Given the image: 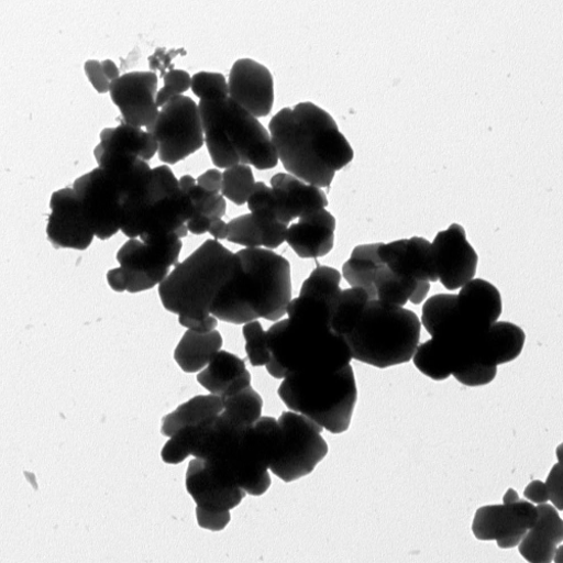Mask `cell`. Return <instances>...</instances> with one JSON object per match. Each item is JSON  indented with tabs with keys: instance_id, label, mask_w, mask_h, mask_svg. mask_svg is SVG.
Wrapping results in <instances>:
<instances>
[{
	"instance_id": "cell-1",
	"label": "cell",
	"mask_w": 563,
	"mask_h": 563,
	"mask_svg": "<svg viewBox=\"0 0 563 563\" xmlns=\"http://www.w3.org/2000/svg\"><path fill=\"white\" fill-rule=\"evenodd\" d=\"M287 314L288 319L266 332L271 361L265 367L273 378L332 374L351 364V350L345 339L333 331L328 303L299 296L290 302Z\"/></svg>"
},
{
	"instance_id": "cell-2",
	"label": "cell",
	"mask_w": 563,
	"mask_h": 563,
	"mask_svg": "<svg viewBox=\"0 0 563 563\" xmlns=\"http://www.w3.org/2000/svg\"><path fill=\"white\" fill-rule=\"evenodd\" d=\"M275 151L286 170L301 180L330 187L354 152L333 117L311 102L282 109L268 124Z\"/></svg>"
},
{
	"instance_id": "cell-3",
	"label": "cell",
	"mask_w": 563,
	"mask_h": 563,
	"mask_svg": "<svg viewBox=\"0 0 563 563\" xmlns=\"http://www.w3.org/2000/svg\"><path fill=\"white\" fill-rule=\"evenodd\" d=\"M236 254L240 267L216 299L211 314L234 324L284 318L292 301L289 261L266 249H244Z\"/></svg>"
},
{
	"instance_id": "cell-4",
	"label": "cell",
	"mask_w": 563,
	"mask_h": 563,
	"mask_svg": "<svg viewBox=\"0 0 563 563\" xmlns=\"http://www.w3.org/2000/svg\"><path fill=\"white\" fill-rule=\"evenodd\" d=\"M239 267L238 254L218 241H207L158 286L164 308L177 314L179 324L187 330L214 331L218 319L211 314L212 306Z\"/></svg>"
},
{
	"instance_id": "cell-5",
	"label": "cell",
	"mask_w": 563,
	"mask_h": 563,
	"mask_svg": "<svg viewBox=\"0 0 563 563\" xmlns=\"http://www.w3.org/2000/svg\"><path fill=\"white\" fill-rule=\"evenodd\" d=\"M153 181V168L147 162L124 159L80 176L73 189L96 238L108 241L146 202Z\"/></svg>"
},
{
	"instance_id": "cell-6",
	"label": "cell",
	"mask_w": 563,
	"mask_h": 563,
	"mask_svg": "<svg viewBox=\"0 0 563 563\" xmlns=\"http://www.w3.org/2000/svg\"><path fill=\"white\" fill-rule=\"evenodd\" d=\"M205 143L211 161L219 169L238 165L258 170L275 168L278 156L269 131L230 98L201 100Z\"/></svg>"
},
{
	"instance_id": "cell-7",
	"label": "cell",
	"mask_w": 563,
	"mask_h": 563,
	"mask_svg": "<svg viewBox=\"0 0 563 563\" xmlns=\"http://www.w3.org/2000/svg\"><path fill=\"white\" fill-rule=\"evenodd\" d=\"M420 334L421 323L413 311L368 300L344 339L353 360L388 368L412 360Z\"/></svg>"
},
{
	"instance_id": "cell-8",
	"label": "cell",
	"mask_w": 563,
	"mask_h": 563,
	"mask_svg": "<svg viewBox=\"0 0 563 563\" xmlns=\"http://www.w3.org/2000/svg\"><path fill=\"white\" fill-rule=\"evenodd\" d=\"M278 397L295 412L303 415L334 435L349 431L357 401L352 365L324 375H291L277 390Z\"/></svg>"
},
{
	"instance_id": "cell-9",
	"label": "cell",
	"mask_w": 563,
	"mask_h": 563,
	"mask_svg": "<svg viewBox=\"0 0 563 563\" xmlns=\"http://www.w3.org/2000/svg\"><path fill=\"white\" fill-rule=\"evenodd\" d=\"M154 181L147 201L139 208L122 228L130 240L159 243L173 236L185 239L186 223L195 213L194 205L179 186L169 166L153 169Z\"/></svg>"
},
{
	"instance_id": "cell-10",
	"label": "cell",
	"mask_w": 563,
	"mask_h": 563,
	"mask_svg": "<svg viewBox=\"0 0 563 563\" xmlns=\"http://www.w3.org/2000/svg\"><path fill=\"white\" fill-rule=\"evenodd\" d=\"M181 240L173 236L159 243L129 240L118 252L120 267L108 272L107 278L115 292L140 294L154 289L178 264Z\"/></svg>"
},
{
	"instance_id": "cell-11",
	"label": "cell",
	"mask_w": 563,
	"mask_h": 563,
	"mask_svg": "<svg viewBox=\"0 0 563 563\" xmlns=\"http://www.w3.org/2000/svg\"><path fill=\"white\" fill-rule=\"evenodd\" d=\"M277 421L284 444L269 472L290 484L312 474L330 448L321 437L323 430L303 415L286 411Z\"/></svg>"
},
{
	"instance_id": "cell-12",
	"label": "cell",
	"mask_w": 563,
	"mask_h": 563,
	"mask_svg": "<svg viewBox=\"0 0 563 563\" xmlns=\"http://www.w3.org/2000/svg\"><path fill=\"white\" fill-rule=\"evenodd\" d=\"M158 143L159 161L175 165L200 151L205 132L199 104L191 98H173L159 110L155 123L147 129Z\"/></svg>"
},
{
	"instance_id": "cell-13",
	"label": "cell",
	"mask_w": 563,
	"mask_h": 563,
	"mask_svg": "<svg viewBox=\"0 0 563 563\" xmlns=\"http://www.w3.org/2000/svg\"><path fill=\"white\" fill-rule=\"evenodd\" d=\"M284 438L278 421L261 417L242 435L239 444V486L247 495L260 497L272 485L269 467L280 454Z\"/></svg>"
},
{
	"instance_id": "cell-14",
	"label": "cell",
	"mask_w": 563,
	"mask_h": 563,
	"mask_svg": "<svg viewBox=\"0 0 563 563\" xmlns=\"http://www.w3.org/2000/svg\"><path fill=\"white\" fill-rule=\"evenodd\" d=\"M539 519L537 506L522 498L501 505L481 507L475 515L473 533L479 541H496L500 549L519 547Z\"/></svg>"
},
{
	"instance_id": "cell-15",
	"label": "cell",
	"mask_w": 563,
	"mask_h": 563,
	"mask_svg": "<svg viewBox=\"0 0 563 563\" xmlns=\"http://www.w3.org/2000/svg\"><path fill=\"white\" fill-rule=\"evenodd\" d=\"M158 77L153 71L121 75L110 87V96L123 122L150 129L158 118Z\"/></svg>"
},
{
	"instance_id": "cell-16",
	"label": "cell",
	"mask_w": 563,
	"mask_h": 563,
	"mask_svg": "<svg viewBox=\"0 0 563 563\" xmlns=\"http://www.w3.org/2000/svg\"><path fill=\"white\" fill-rule=\"evenodd\" d=\"M439 282L449 291L461 289L476 277L479 257L462 225L451 224L432 243Z\"/></svg>"
},
{
	"instance_id": "cell-17",
	"label": "cell",
	"mask_w": 563,
	"mask_h": 563,
	"mask_svg": "<svg viewBox=\"0 0 563 563\" xmlns=\"http://www.w3.org/2000/svg\"><path fill=\"white\" fill-rule=\"evenodd\" d=\"M52 213L46 236L55 249L86 251L96 239L88 225L76 192L70 187L56 191L51 201Z\"/></svg>"
},
{
	"instance_id": "cell-18",
	"label": "cell",
	"mask_w": 563,
	"mask_h": 563,
	"mask_svg": "<svg viewBox=\"0 0 563 563\" xmlns=\"http://www.w3.org/2000/svg\"><path fill=\"white\" fill-rule=\"evenodd\" d=\"M229 98L255 118L267 117L274 106V79L271 71L253 59L233 64L229 79Z\"/></svg>"
},
{
	"instance_id": "cell-19",
	"label": "cell",
	"mask_w": 563,
	"mask_h": 563,
	"mask_svg": "<svg viewBox=\"0 0 563 563\" xmlns=\"http://www.w3.org/2000/svg\"><path fill=\"white\" fill-rule=\"evenodd\" d=\"M100 139V144L93 150V157L99 166L118 159H140L148 163L159 150L151 132L123 121L115 128L104 129Z\"/></svg>"
},
{
	"instance_id": "cell-20",
	"label": "cell",
	"mask_w": 563,
	"mask_h": 563,
	"mask_svg": "<svg viewBox=\"0 0 563 563\" xmlns=\"http://www.w3.org/2000/svg\"><path fill=\"white\" fill-rule=\"evenodd\" d=\"M379 256L395 274L431 284L439 282L432 243L424 239L396 241L380 244Z\"/></svg>"
},
{
	"instance_id": "cell-21",
	"label": "cell",
	"mask_w": 563,
	"mask_h": 563,
	"mask_svg": "<svg viewBox=\"0 0 563 563\" xmlns=\"http://www.w3.org/2000/svg\"><path fill=\"white\" fill-rule=\"evenodd\" d=\"M278 220L286 224L314 211L325 209L328 199L320 187L310 185L300 178L278 173L271 179Z\"/></svg>"
},
{
	"instance_id": "cell-22",
	"label": "cell",
	"mask_w": 563,
	"mask_h": 563,
	"mask_svg": "<svg viewBox=\"0 0 563 563\" xmlns=\"http://www.w3.org/2000/svg\"><path fill=\"white\" fill-rule=\"evenodd\" d=\"M335 231V217L321 209L289 225L286 242L300 258H319L333 251Z\"/></svg>"
},
{
	"instance_id": "cell-23",
	"label": "cell",
	"mask_w": 563,
	"mask_h": 563,
	"mask_svg": "<svg viewBox=\"0 0 563 563\" xmlns=\"http://www.w3.org/2000/svg\"><path fill=\"white\" fill-rule=\"evenodd\" d=\"M185 487L198 507L209 511H230L241 505L246 493L219 483L202 459L196 457L187 467Z\"/></svg>"
},
{
	"instance_id": "cell-24",
	"label": "cell",
	"mask_w": 563,
	"mask_h": 563,
	"mask_svg": "<svg viewBox=\"0 0 563 563\" xmlns=\"http://www.w3.org/2000/svg\"><path fill=\"white\" fill-rule=\"evenodd\" d=\"M198 383L220 398L236 395L252 386V375L244 360L220 351L209 365L199 372Z\"/></svg>"
},
{
	"instance_id": "cell-25",
	"label": "cell",
	"mask_w": 563,
	"mask_h": 563,
	"mask_svg": "<svg viewBox=\"0 0 563 563\" xmlns=\"http://www.w3.org/2000/svg\"><path fill=\"white\" fill-rule=\"evenodd\" d=\"M537 508L538 522L519 544V551L528 562L550 563L563 541V522L554 506L544 503Z\"/></svg>"
},
{
	"instance_id": "cell-26",
	"label": "cell",
	"mask_w": 563,
	"mask_h": 563,
	"mask_svg": "<svg viewBox=\"0 0 563 563\" xmlns=\"http://www.w3.org/2000/svg\"><path fill=\"white\" fill-rule=\"evenodd\" d=\"M522 328L509 321L494 322L483 342L476 363L499 366L518 358L526 346Z\"/></svg>"
},
{
	"instance_id": "cell-27",
	"label": "cell",
	"mask_w": 563,
	"mask_h": 563,
	"mask_svg": "<svg viewBox=\"0 0 563 563\" xmlns=\"http://www.w3.org/2000/svg\"><path fill=\"white\" fill-rule=\"evenodd\" d=\"M247 205L252 216L261 228L263 247L272 251L286 243L289 227L278 220L272 187L263 181H256L255 189Z\"/></svg>"
},
{
	"instance_id": "cell-28",
	"label": "cell",
	"mask_w": 563,
	"mask_h": 563,
	"mask_svg": "<svg viewBox=\"0 0 563 563\" xmlns=\"http://www.w3.org/2000/svg\"><path fill=\"white\" fill-rule=\"evenodd\" d=\"M223 340L218 331L198 333L187 331L174 352V358L185 373H197L205 369L218 352Z\"/></svg>"
},
{
	"instance_id": "cell-29",
	"label": "cell",
	"mask_w": 563,
	"mask_h": 563,
	"mask_svg": "<svg viewBox=\"0 0 563 563\" xmlns=\"http://www.w3.org/2000/svg\"><path fill=\"white\" fill-rule=\"evenodd\" d=\"M222 410V399L218 396L210 394L195 397L163 418L162 434L172 438L185 428L206 424Z\"/></svg>"
},
{
	"instance_id": "cell-30",
	"label": "cell",
	"mask_w": 563,
	"mask_h": 563,
	"mask_svg": "<svg viewBox=\"0 0 563 563\" xmlns=\"http://www.w3.org/2000/svg\"><path fill=\"white\" fill-rule=\"evenodd\" d=\"M457 307L494 323L503 313L501 295L490 282L484 278H474L461 288L457 295Z\"/></svg>"
},
{
	"instance_id": "cell-31",
	"label": "cell",
	"mask_w": 563,
	"mask_h": 563,
	"mask_svg": "<svg viewBox=\"0 0 563 563\" xmlns=\"http://www.w3.org/2000/svg\"><path fill=\"white\" fill-rule=\"evenodd\" d=\"M380 244L360 245L343 266V276L351 288L365 290L375 300L374 279L384 264L379 256Z\"/></svg>"
},
{
	"instance_id": "cell-32",
	"label": "cell",
	"mask_w": 563,
	"mask_h": 563,
	"mask_svg": "<svg viewBox=\"0 0 563 563\" xmlns=\"http://www.w3.org/2000/svg\"><path fill=\"white\" fill-rule=\"evenodd\" d=\"M221 399L223 410L219 417L234 429L245 431L262 417L263 399L252 386Z\"/></svg>"
},
{
	"instance_id": "cell-33",
	"label": "cell",
	"mask_w": 563,
	"mask_h": 563,
	"mask_svg": "<svg viewBox=\"0 0 563 563\" xmlns=\"http://www.w3.org/2000/svg\"><path fill=\"white\" fill-rule=\"evenodd\" d=\"M418 282L395 274L384 263L374 279L375 300L384 303L405 307L411 299Z\"/></svg>"
},
{
	"instance_id": "cell-34",
	"label": "cell",
	"mask_w": 563,
	"mask_h": 563,
	"mask_svg": "<svg viewBox=\"0 0 563 563\" xmlns=\"http://www.w3.org/2000/svg\"><path fill=\"white\" fill-rule=\"evenodd\" d=\"M342 274L334 267L318 266L303 282L299 296L320 299L331 307V310L342 294Z\"/></svg>"
},
{
	"instance_id": "cell-35",
	"label": "cell",
	"mask_w": 563,
	"mask_h": 563,
	"mask_svg": "<svg viewBox=\"0 0 563 563\" xmlns=\"http://www.w3.org/2000/svg\"><path fill=\"white\" fill-rule=\"evenodd\" d=\"M368 294L360 288L343 290L332 308V328L335 333L345 336L350 331L366 302Z\"/></svg>"
},
{
	"instance_id": "cell-36",
	"label": "cell",
	"mask_w": 563,
	"mask_h": 563,
	"mask_svg": "<svg viewBox=\"0 0 563 563\" xmlns=\"http://www.w3.org/2000/svg\"><path fill=\"white\" fill-rule=\"evenodd\" d=\"M178 180L180 189L189 196L194 205V216H203L212 221L222 219L227 210V201L222 195L203 190L191 175H184Z\"/></svg>"
},
{
	"instance_id": "cell-37",
	"label": "cell",
	"mask_w": 563,
	"mask_h": 563,
	"mask_svg": "<svg viewBox=\"0 0 563 563\" xmlns=\"http://www.w3.org/2000/svg\"><path fill=\"white\" fill-rule=\"evenodd\" d=\"M255 185L252 167L241 164L222 173L221 195L233 205L244 206L249 202Z\"/></svg>"
},
{
	"instance_id": "cell-38",
	"label": "cell",
	"mask_w": 563,
	"mask_h": 563,
	"mask_svg": "<svg viewBox=\"0 0 563 563\" xmlns=\"http://www.w3.org/2000/svg\"><path fill=\"white\" fill-rule=\"evenodd\" d=\"M211 421L199 427L185 428L172 437L162 450L163 461L167 464H179L187 457L195 456L206 428Z\"/></svg>"
},
{
	"instance_id": "cell-39",
	"label": "cell",
	"mask_w": 563,
	"mask_h": 563,
	"mask_svg": "<svg viewBox=\"0 0 563 563\" xmlns=\"http://www.w3.org/2000/svg\"><path fill=\"white\" fill-rule=\"evenodd\" d=\"M412 362L419 372L434 382L448 380L452 375L432 340L418 345Z\"/></svg>"
},
{
	"instance_id": "cell-40",
	"label": "cell",
	"mask_w": 563,
	"mask_h": 563,
	"mask_svg": "<svg viewBox=\"0 0 563 563\" xmlns=\"http://www.w3.org/2000/svg\"><path fill=\"white\" fill-rule=\"evenodd\" d=\"M227 241L245 249H263V234L252 213L234 218L228 223Z\"/></svg>"
},
{
	"instance_id": "cell-41",
	"label": "cell",
	"mask_w": 563,
	"mask_h": 563,
	"mask_svg": "<svg viewBox=\"0 0 563 563\" xmlns=\"http://www.w3.org/2000/svg\"><path fill=\"white\" fill-rule=\"evenodd\" d=\"M457 295H437L431 297L421 309L420 323L432 335L437 328L456 309Z\"/></svg>"
},
{
	"instance_id": "cell-42",
	"label": "cell",
	"mask_w": 563,
	"mask_h": 563,
	"mask_svg": "<svg viewBox=\"0 0 563 563\" xmlns=\"http://www.w3.org/2000/svg\"><path fill=\"white\" fill-rule=\"evenodd\" d=\"M243 334L246 341V353L253 366H266L271 361L266 332L257 320L244 324Z\"/></svg>"
},
{
	"instance_id": "cell-43",
	"label": "cell",
	"mask_w": 563,
	"mask_h": 563,
	"mask_svg": "<svg viewBox=\"0 0 563 563\" xmlns=\"http://www.w3.org/2000/svg\"><path fill=\"white\" fill-rule=\"evenodd\" d=\"M195 96L201 100L229 98V87L225 77L220 73L201 71L192 77Z\"/></svg>"
},
{
	"instance_id": "cell-44",
	"label": "cell",
	"mask_w": 563,
	"mask_h": 563,
	"mask_svg": "<svg viewBox=\"0 0 563 563\" xmlns=\"http://www.w3.org/2000/svg\"><path fill=\"white\" fill-rule=\"evenodd\" d=\"M192 77L180 69H172L164 75V87L158 91L157 106L163 108L173 98L184 96L191 88Z\"/></svg>"
},
{
	"instance_id": "cell-45",
	"label": "cell",
	"mask_w": 563,
	"mask_h": 563,
	"mask_svg": "<svg viewBox=\"0 0 563 563\" xmlns=\"http://www.w3.org/2000/svg\"><path fill=\"white\" fill-rule=\"evenodd\" d=\"M497 366H488L481 363L468 365L462 371L455 372L453 377L466 387H483L492 384L497 377Z\"/></svg>"
},
{
	"instance_id": "cell-46",
	"label": "cell",
	"mask_w": 563,
	"mask_h": 563,
	"mask_svg": "<svg viewBox=\"0 0 563 563\" xmlns=\"http://www.w3.org/2000/svg\"><path fill=\"white\" fill-rule=\"evenodd\" d=\"M196 512L199 527L208 531H223L231 521L230 511L217 512L197 507Z\"/></svg>"
},
{
	"instance_id": "cell-47",
	"label": "cell",
	"mask_w": 563,
	"mask_h": 563,
	"mask_svg": "<svg viewBox=\"0 0 563 563\" xmlns=\"http://www.w3.org/2000/svg\"><path fill=\"white\" fill-rule=\"evenodd\" d=\"M84 69L89 82L98 92H110L112 82L106 76L102 63L98 60H88L85 63Z\"/></svg>"
},
{
	"instance_id": "cell-48",
	"label": "cell",
	"mask_w": 563,
	"mask_h": 563,
	"mask_svg": "<svg viewBox=\"0 0 563 563\" xmlns=\"http://www.w3.org/2000/svg\"><path fill=\"white\" fill-rule=\"evenodd\" d=\"M562 475V462H559L551 468V473L544 483L552 505L561 511L563 510Z\"/></svg>"
},
{
	"instance_id": "cell-49",
	"label": "cell",
	"mask_w": 563,
	"mask_h": 563,
	"mask_svg": "<svg viewBox=\"0 0 563 563\" xmlns=\"http://www.w3.org/2000/svg\"><path fill=\"white\" fill-rule=\"evenodd\" d=\"M197 183L203 190L221 195L222 189V173L219 169H209L198 177Z\"/></svg>"
},
{
	"instance_id": "cell-50",
	"label": "cell",
	"mask_w": 563,
	"mask_h": 563,
	"mask_svg": "<svg viewBox=\"0 0 563 563\" xmlns=\"http://www.w3.org/2000/svg\"><path fill=\"white\" fill-rule=\"evenodd\" d=\"M525 497L532 504L540 505L550 500V495L544 483L533 481L525 490Z\"/></svg>"
},
{
	"instance_id": "cell-51",
	"label": "cell",
	"mask_w": 563,
	"mask_h": 563,
	"mask_svg": "<svg viewBox=\"0 0 563 563\" xmlns=\"http://www.w3.org/2000/svg\"><path fill=\"white\" fill-rule=\"evenodd\" d=\"M212 223V220L203 217V216H194L189 222L186 223L187 229H189L190 232L194 234H205L209 232L210 225Z\"/></svg>"
},
{
	"instance_id": "cell-52",
	"label": "cell",
	"mask_w": 563,
	"mask_h": 563,
	"mask_svg": "<svg viewBox=\"0 0 563 563\" xmlns=\"http://www.w3.org/2000/svg\"><path fill=\"white\" fill-rule=\"evenodd\" d=\"M431 290V282L420 280L418 282L417 288L409 300L412 305H420L424 302Z\"/></svg>"
},
{
	"instance_id": "cell-53",
	"label": "cell",
	"mask_w": 563,
	"mask_h": 563,
	"mask_svg": "<svg viewBox=\"0 0 563 563\" xmlns=\"http://www.w3.org/2000/svg\"><path fill=\"white\" fill-rule=\"evenodd\" d=\"M209 233L214 239V241H223L228 238V223L222 219L213 220Z\"/></svg>"
},
{
	"instance_id": "cell-54",
	"label": "cell",
	"mask_w": 563,
	"mask_h": 563,
	"mask_svg": "<svg viewBox=\"0 0 563 563\" xmlns=\"http://www.w3.org/2000/svg\"><path fill=\"white\" fill-rule=\"evenodd\" d=\"M102 67H103V71L106 74V76L108 77V79L113 82L114 80H117L118 78L121 77L120 75V69L118 68V66L115 65L114 62L108 59V60H104L102 63Z\"/></svg>"
}]
</instances>
